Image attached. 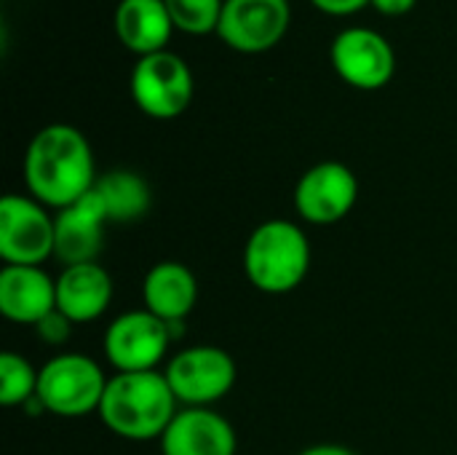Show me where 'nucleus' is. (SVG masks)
I'll return each instance as SVG.
<instances>
[{
	"label": "nucleus",
	"instance_id": "f257e3e1",
	"mask_svg": "<svg viewBox=\"0 0 457 455\" xmlns=\"http://www.w3.org/2000/svg\"><path fill=\"white\" fill-rule=\"evenodd\" d=\"M96 164L83 131L67 123L43 126L24 153V182L35 201L67 209L96 185Z\"/></svg>",
	"mask_w": 457,
	"mask_h": 455
},
{
	"label": "nucleus",
	"instance_id": "f03ea898",
	"mask_svg": "<svg viewBox=\"0 0 457 455\" xmlns=\"http://www.w3.org/2000/svg\"><path fill=\"white\" fill-rule=\"evenodd\" d=\"M179 413V402L163 373H115L107 381L99 421L120 440L129 442H150L161 440L174 416Z\"/></svg>",
	"mask_w": 457,
	"mask_h": 455
},
{
	"label": "nucleus",
	"instance_id": "7ed1b4c3",
	"mask_svg": "<svg viewBox=\"0 0 457 455\" xmlns=\"http://www.w3.org/2000/svg\"><path fill=\"white\" fill-rule=\"evenodd\" d=\"M311 271V241L292 220L260 223L244 247V274L249 284L265 295H287L297 290Z\"/></svg>",
	"mask_w": 457,
	"mask_h": 455
},
{
	"label": "nucleus",
	"instance_id": "20e7f679",
	"mask_svg": "<svg viewBox=\"0 0 457 455\" xmlns=\"http://www.w3.org/2000/svg\"><path fill=\"white\" fill-rule=\"evenodd\" d=\"M107 381L110 378L104 375L99 362L86 354L64 351L51 357L40 367L35 402L51 416L83 418L99 413Z\"/></svg>",
	"mask_w": 457,
	"mask_h": 455
},
{
	"label": "nucleus",
	"instance_id": "39448f33",
	"mask_svg": "<svg viewBox=\"0 0 457 455\" xmlns=\"http://www.w3.org/2000/svg\"><path fill=\"white\" fill-rule=\"evenodd\" d=\"M163 375L179 405L212 408L233 392L238 367L225 349L198 343L177 351L166 362Z\"/></svg>",
	"mask_w": 457,
	"mask_h": 455
},
{
	"label": "nucleus",
	"instance_id": "423d86ee",
	"mask_svg": "<svg viewBox=\"0 0 457 455\" xmlns=\"http://www.w3.org/2000/svg\"><path fill=\"white\" fill-rule=\"evenodd\" d=\"M195 94L193 72L174 51H158L139 56L131 70V97L137 107L158 121L182 115Z\"/></svg>",
	"mask_w": 457,
	"mask_h": 455
},
{
	"label": "nucleus",
	"instance_id": "0eeeda50",
	"mask_svg": "<svg viewBox=\"0 0 457 455\" xmlns=\"http://www.w3.org/2000/svg\"><path fill=\"white\" fill-rule=\"evenodd\" d=\"M171 343V327L147 308H137L107 324L102 349L115 373H147L166 359Z\"/></svg>",
	"mask_w": 457,
	"mask_h": 455
},
{
	"label": "nucleus",
	"instance_id": "6e6552de",
	"mask_svg": "<svg viewBox=\"0 0 457 455\" xmlns=\"http://www.w3.org/2000/svg\"><path fill=\"white\" fill-rule=\"evenodd\" d=\"M56 223L32 196L8 193L0 201V257L5 265H43L54 257Z\"/></svg>",
	"mask_w": 457,
	"mask_h": 455
},
{
	"label": "nucleus",
	"instance_id": "1a4fd4ad",
	"mask_svg": "<svg viewBox=\"0 0 457 455\" xmlns=\"http://www.w3.org/2000/svg\"><path fill=\"white\" fill-rule=\"evenodd\" d=\"M359 201V180L340 161L311 166L295 185V209L311 225L343 223Z\"/></svg>",
	"mask_w": 457,
	"mask_h": 455
},
{
	"label": "nucleus",
	"instance_id": "9d476101",
	"mask_svg": "<svg viewBox=\"0 0 457 455\" xmlns=\"http://www.w3.org/2000/svg\"><path fill=\"white\" fill-rule=\"evenodd\" d=\"M335 72L353 88L378 91L383 88L396 70V56L391 43L370 27L343 29L329 48Z\"/></svg>",
	"mask_w": 457,
	"mask_h": 455
},
{
	"label": "nucleus",
	"instance_id": "9b49d317",
	"mask_svg": "<svg viewBox=\"0 0 457 455\" xmlns=\"http://www.w3.org/2000/svg\"><path fill=\"white\" fill-rule=\"evenodd\" d=\"M289 21V0H225L217 35L241 54H260L287 35Z\"/></svg>",
	"mask_w": 457,
	"mask_h": 455
},
{
	"label": "nucleus",
	"instance_id": "f8f14e48",
	"mask_svg": "<svg viewBox=\"0 0 457 455\" xmlns=\"http://www.w3.org/2000/svg\"><path fill=\"white\" fill-rule=\"evenodd\" d=\"M54 223H56L54 257L64 268L80 263H96V257L104 249V225L110 220L94 188L72 206L59 209Z\"/></svg>",
	"mask_w": 457,
	"mask_h": 455
},
{
	"label": "nucleus",
	"instance_id": "ddd939ff",
	"mask_svg": "<svg viewBox=\"0 0 457 455\" xmlns=\"http://www.w3.org/2000/svg\"><path fill=\"white\" fill-rule=\"evenodd\" d=\"M161 455H236L233 424L212 408H182L163 432Z\"/></svg>",
	"mask_w": 457,
	"mask_h": 455
},
{
	"label": "nucleus",
	"instance_id": "4468645a",
	"mask_svg": "<svg viewBox=\"0 0 457 455\" xmlns=\"http://www.w3.org/2000/svg\"><path fill=\"white\" fill-rule=\"evenodd\" d=\"M56 311V279L43 265H3L0 314L13 324L35 327Z\"/></svg>",
	"mask_w": 457,
	"mask_h": 455
},
{
	"label": "nucleus",
	"instance_id": "2eb2a0df",
	"mask_svg": "<svg viewBox=\"0 0 457 455\" xmlns=\"http://www.w3.org/2000/svg\"><path fill=\"white\" fill-rule=\"evenodd\" d=\"M112 303V276L96 263L67 265L56 276V311L72 324L96 322Z\"/></svg>",
	"mask_w": 457,
	"mask_h": 455
},
{
	"label": "nucleus",
	"instance_id": "dca6fc26",
	"mask_svg": "<svg viewBox=\"0 0 457 455\" xmlns=\"http://www.w3.org/2000/svg\"><path fill=\"white\" fill-rule=\"evenodd\" d=\"M142 303L166 324H182L198 303V279L185 263L161 260L145 274Z\"/></svg>",
	"mask_w": 457,
	"mask_h": 455
},
{
	"label": "nucleus",
	"instance_id": "f3484780",
	"mask_svg": "<svg viewBox=\"0 0 457 455\" xmlns=\"http://www.w3.org/2000/svg\"><path fill=\"white\" fill-rule=\"evenodd\" d=\"M171 29H174V21L163 0H120L118 3V11H115L118 40L139 56L166 51Z\"/></svg>",
	"mask_w": 457,
	"mask_h": 455
},
{
	"label": "nucleus",
	"instance_id": "a211bd4d",
	"mask_svg": "<svg viewBox=\"0 0 457 455\" xmlns=\"http://www.w3.org/2000/svg\"><path fill=\"white\" fill-rule=\"evenodd\" d=\"M110 223H134L147 215L153 204L150 185L142 174L129 169H112L94 185Z\"/></svg>",
	"mask_w": 457,
	"mask_h": 455
},
{
	"label": "nucleus",
	"instance_id": "6ab92c4d",
	"mask_svg": "<svg viewBox=\"0 0 457 455\" xmlns=\"http://www.w3.org/2000/svg\"><path fill=\"white\" fill-rule=\"evenodd\" d=\"M37 378L40 370H35L27 357L16 351L0 354V402L5 408L32 402L37 394Z\"/></svg>",
	"mask_w": 457,
	"mask_h": 455
},
{
	"label": "nucleus",
	"instance_id": "aec40b11",
	"mask_svg": "<svg viewBox=\"0 0 457 455\" xmlns=\"http://www.w3.org/2000/svg\"><path fill=\"white\" fill-rule=\"evenodd\" d=\"M174 29L187 35H209L217 32L225 0H163Z\"/></svg>",
	"mask_w": 457,
	"mask_h": 455
},
{
	"label": "nucleus",
	"instance_id": "412c9836",
	"mask_svg": "<svg viewBox=\"0 0 457 455\" xmlns=\"http://www.w3.org/2000/svg\"><path fill=\"white\" fill-rule=\"evenodd\" d=\"M35 333H37V338H40L43 343H48V346H62V343H67V338H70V333H72V322H70L64 314L54 311V314H48L43 322L35 324Z\"/></svg>",
	"mask_w": 457,
	"mask_h": 455
},
{
	"label": "nucleus",
	"instance_id": "4be33fe9",
	"mask_svg": "<svg viewBox=\"0 0 457 455\" xmlns=\"http://www.w3.org/2000/svg\"><path fill=\"white\" fill-rule=\"evenodd\" d=\"M311 3L329 16H351L364 5H370V0H311Z\"/></svg>",
	"mask_w": 457,
	"mask_h": 455
},
{
	"label": "nucleus",
	"instance_id": "5701e85b",
	"mask_svg": "<svg viewBox=\"0 0 457 455\" xmlns=\"http://www.w3.org/2000/svg\"><path fill=\"white\" fill-rule=\"evenodd\" d=\"M415 3L418 0H370V5H375L386 16H404L415 8Z\"/></svg>",
	"mask_w": 457,
	"mask_h": 455
},
{
	"label": "nucleus",
	"instance_id": "b1692460",
	"mask_svg": "<svg viewBox=\"0 0 457 455\" xmlns=\"http://www.w3.org/2000/svg\"><path fill=\"white\" fill-rule=\"evenodd\" d=\"M300 455H359L356 451L345 448V445H335V442H324V445H313L305 448Z\"/></svg>",
	"mask_w": 457,
	"mask_h": 455
}]
</instances>
